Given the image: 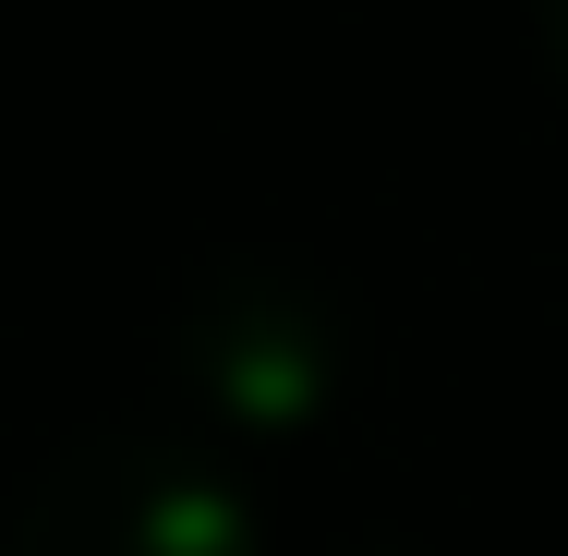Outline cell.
<instances>
[{
	"mask_svg": "<svg viewBox=\"0 0 568 556\" xmlns=\"http://www.w3.org/2000/svg\"><path fill=\"white\" fill-rule=\"evenodd\" d=\"M363 556H399V545H363Z\"/></svg>",
	"mask_w": 568,
	"mask_h": 556,
	"instance_id": "obj_3",
	"label": "cell"
},
{
	"mask_svg": "<svg viewBox=\"0 0 568 556\" xmlns=\"http://www.w3.org/2000/svg\"><path fill=\"white\" fill-rule=\"evenodd\" d=\"M0 556H254V520H242V496L206 459L110 436V447H73V459H49L24 484Z\"/></svg>",
	"mask_w": 568,
	"mask_h": 556,
	"instance_id": "obj_1",
	"label": "cell"
},
{
	"mask_svg": "<svg viewBox=\"0 0 568 556\" xmlns=\"http://www.w3.org/2000/svg\"><path fill=\"white\" fill-rule=\"evenodd\" d=\"M545 12V49H557V73H568V0H532Z\"/></svg>",
	"mask_w": 568,
	"mask_h": 556,
	"instance_id": "obj_2",
	"label": "cell"
}]
</instances>
